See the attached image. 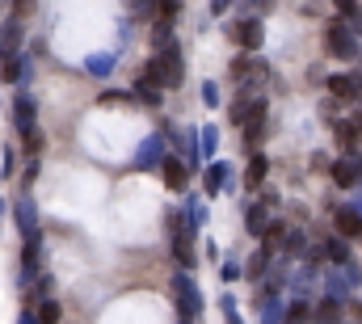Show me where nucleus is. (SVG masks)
<instances>
[{"label": "nucleus", "mask_w": 362, "mask_h": 324, "mask_svg": "<svg viewBox=\"0 0 362 324\" xmlns=\"http://www.w3.org/2000/svg\"><path fill=\"white\" fill-rule=\"evenodd\" d=\"M312 257H329V261H346V257H350V248H346V241H333V236H329V241L320 244V248H316Z\"/></svg>", "instance_id": "4468645a"}, {"label": "nucleus", "mask_w": 362, "mask_h": 324, "mask_svg": "<svg viewBox=\"0 0 362 324\" xmlns=\"http://www.w3.org/2000/svg\"><path fill=\"white\" fill-rule=\"evenodd\" d=\"M38 324H59V303H55V299H47V303L38 308Z\"/></svg>", "instance_id": "a211bd4d"}, {"label": "nucleus", "mask_w": 362, "mask_h": 324, "mask_svg": "<svg viewBox=\"0 0 362 324\" xmlns=\"http://www.w3.org/2000/svg\"><path fill=\"white\" fill-rule=\"evenodd\" d=\"M266 173H270V164H266V156H253V161H249V173H245V185H249V190H262Z\"/></svg>", "instance_id": "ddd939ff"}, {"label": "nucleus", "mask_w": 362, "mask_h": 324, "mask_svg": "<svg viewBox=\"0 0 362 324\" xmlns=\"http://www.w3.org/2000/svg\"><path fill=\"white\" fill-rule=\"evenodd\" d=\"M34 8V0H17V13H30Z\"/></svg>", "instance_id": "b1692460"}, {"label": "nucleus", "mask_w": 362, "mask_h": 324, "mask_svg": "<svg viewBox=\"0 0 362 324\" xmlns=\"http://www.w3.org/2000/svg\"><path fill=\"white\" fill-rule=\"evenodd\" d=\"M249 4H253L257 13H266V8H274V0H249Z\"/></svg>", "instance_id": "5701e85b"}, {"label": "nucleus", "mask_w": 362, "mask_h": 324, "mask_svg": "<svg viewBox=\"0 0 362 324\" xmlns=\"http://www.w3.org/2000/svg\"><path fill=\"white\" fill-rule=\"evenodd\" d=\"M325 47H329V55H337V59H358V34H354L346 21H329V25H325Z\"/></svg>", "instance_id": "f257e3e1"}, {"label": "nucleus", "mask_w": 362, "mask_h": 324, "mask_svg": "<svg viewBox=\"0 0 362 324\" xmlns=\"http://www.w3.org/2000/svg\"><path fill=\"white\" fill-rule=\"evenodd\" d=\"M286 324H312V308H308V303H295V308L286 312Z\"/></svg>", "instance_id": "6ab92c4d"}, {"label": "nucleus", "mask_w": 362, "mask_h": 324, "mask_svg": "<svg viewBox=\"0 0 362 324\" xmlns=\"http://www.w3.org/2000/svg\"><path fill=\"white\" fill-rule=\"evenodd\" d=\"M329 181H333L337 190H354V185H362V164H358V156H341V161H333V168H329Z\"/></svg>", "instance_id": "0eeeda50"}, {"label": "nucleus", "mask_w": 362, "mask_h": 324, "mask_svg": "<svg viewBox=\"0 0 362 324\" xmlns=\"http://www.w3.org/2000/svg\"><path fill=\"white\" fill-rule=\"evenodd\" d=\"M228 38H232L245 55H257L266 34H262V21H257V17H240V21H232V25H228Z\"/></svg>", "instance_id": "f03ea898"}, {"label": "nucleus", "mask_w": 362, "mask_h": 324, "mask_svg": "<svg viewBox=\"0 0 362 324\" xmlns=\"http://www.w3.org/2000/svg\"><path fill=\"white\" fill-rule=\"evenodd\" d=\"M286 253H295V257L303 253V236H299V232H291V236H286Z\"/></svg>", "instance_id": "aec40b11"}, {"label": "nucleus", "mask_w": 362, "mask_h": 324, "mask_svg": "<svg viewBox=\"0 0 362 324\" xmlns=\"http://www.w3.org/2000/svg\"><path fill=\"white\" fill-rule=\"evenodd\" d=\"M333 135H337V144H341L346 156H358V148H362V114H346V118H337V122H333Z\"/></svg>", "instance_id": "20e7f679"}, {"label": "nucleus", "mask_w": 362, "mask_h": 324, "mask_svg": "<svg viewBox=\"0 0 362 324\" xmlns=\"http://www.w3.org/2000/svg\"><path fill=\"white\" fill-rule=\"evenodd\" d=\"M131 4L139 8V17H148V13H152V0H131Z\"/></svg>", "instance_id": "4be33fe9"}, {"label": "nucleus", "mask_w": 362, "mask_h": 324, "mask_svg": "<svg viewBox=\"0 0 362 324\" xmlns=\"http://www.w3.org/2000/svg\"><path fill=\"white\" fill-rule=\"evenodd\" d=\"M266 219H270L266 207H253V211H249V232H253V236H266Z\"/></svg>", "instance_id": "dca6fc26"}, {"label": "nucleus", "mask_w": 362, "mask_h": 324, "mask_svg": "<svg viewBox=\"0 0 362 324\" xmlns=\"http://www.w3.org/2000/svg\"><path fill=\"white\" fill-rule=\"evenodd\" d=\"M266 76H270V68H266V59H257V55H240V59L232 64V81L240 84V88H257Z\"/></svg>", "instance_id": "7ed1b4c3"}, {"label": "nucleus", "mask_w": 362, "mask_h": 324, "mask_svg": "<svg viewBox=\"0 0 362 324\" xmlns=\"http://www.w3.org/2000/svg\"><path fill=\"white\" fill-rule=\"evenodd\" d=\"M160 68H165V88H177L181 76H185V68H181V51L173 47V42L160 51Z\"/></svg>", "instance_id": "6e6552de"}, {"label": "nucleus", "mask_w": 362, "mask_h": 324, "mask_svg": "<svg viewBox=\"0 0 362 324\" xmlns=\"http://www.w3.org/2000/svg\"><path fill=\"white\" fill-rule=\"evenodd\" d=\"M325 88H329V97L333 101H362V76L358 72H341V76H329L325 81Z\"/></svg>", "instance_id": "39448f33"}, {"label": "nucleus", "mask_w": 362, "mask_h": 324, "mask_svg": "<svg viewBox=\"0 0 362 324\" xmlns=\"http://www.w3.org/2000/svg\"><path fill=\"white\" fill-rule=\"evenodd\" d=\"M266 118H270V105H266V97H257L253 110H249V118L240 122V127H245V148H257V144H262V135H266Z\"/></svg>", "instance_id": "423d86ee"}, {"label": "nucleus", "mask_w": 362, "mask_h": 324, "mask_svg": "<svg viewBox=\"0 0 362 324\" xmlns=\"http://www.w3.org/2000/svg\"><path fill=\"white\" fill-rule=\"evenodd\" d=\"M312 316H316V324H341V303L337 299H325Z\"/></svg>", "instance_id": "2eb2a0df"}, {"label": "nucleus", "mask_w": 362, "mask_h": 324, "mask_svg": "<svg viewBox=\"0 0 362 324\" xmlns=\"http://www.w3.org/2000/svg\"><path fill=\"white\" fill-rule=\"evenodd\" d=\"M350 324H358V320H350Z\"/></svg>", "instance_id": "393cba45"}, {"label": "nucleus", "mask_w": 362, "mask_h": 324, "mask_svg": "<svg viewBox=\"0 0 362 324\" xmlns=\"http://www.w3.org/2000/svg\"><path fill=\"white\" fill-rule=\"evenodd\" d=\"M333 219H337V232H341V241H354L362 236V215L354 207H341V211H333Z\"/></svg>", "instance_id": "9d476101"}, {"label": "nucleus", "mask_w": 362, "mask_h": 324, "mask_svg": "<svg viewBox=\"0 0 362 324\" xmlns=\"http://www.w3.org/2000/svg\"><path fill=\"white\" fill-rule=\"evenodd\" d=\"M173 228V248H177V261L189 270L194 261H198V253H194V241H189V228L185 224H169Z\"/></svg>", "instance_id": "1a4fd4ad"}, {"label": "nucleus", "mask_w": 362, "mask_h": 324, "mask_svg": "<svg viewBox=\"0 0 362 324\" xmlns=\"http://www.w3.org/2000/svg\"><path fill=\"white\" fill-rule=\"evenodd\" d=\"M160 177H165V185H169V190H185V181H189V173H185V164L177 161V156H165V161H160Z\"/></svg>", "instance_id": "f8f14e48"}, {"label": "nucleus", "mask_w": 362, "mask_h": 324, "mask_svg": "<svg viewBox=\"0 0 362 324\" xmlns=\"http://www.w3.org/2000/svg\"><path fill=\"white\" fill-rule=\"evenodd\" d=\"M173 295H177L181 316H185V320H189V316H194V312L202 308V299H198V291L189 287V278H177V282H173Z\"/></svg>", "instance_id": "9b49d317"}, {"label": "nucleus", "mask_w": 362, "mask_h": 324, "mask_svg": "<svg viewBox=\"0 0 362 324\" xmlns=\"http://www.w3.org/2000/svg\"><path fill=\"white\" fill-rule=\"evenodd\" d=\"M42 148V135L38 131H25V152H38Z\"/></svg>", "instance_id": "412c9836"}, {"label": "nucleus", "mask_w": 362, "mask_h": 324, "mask_svg": "<svg viewBox=\"0 0 362 324\" xmlns=\"http://www.w3.org/2000/svg\"><path fill=\"white\" fill-rule=\"evenodd\" d=\"M17 122H21V131H34V105L25 97L17 101Z\"/></svg>", "instance_id": "f3484780"}]
</instances>
